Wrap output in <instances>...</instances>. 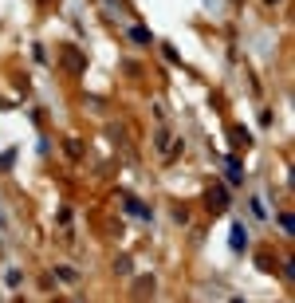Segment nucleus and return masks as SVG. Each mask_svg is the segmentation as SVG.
<instances>
[{
  "mask_svg": "<svg viewBox=\"0 0 295 303\" xmlns=\"http://www.w3.org/2000/svg\"><path fill=\"white\" fill-rule=\"evenodd\" d=\"M228 201H232V197H228V185H209V189H205V209L209 213H224V209H228Z\"/></svg>",
  "mask_w": 295,
  "mask_h": 303,
  "instance_id": "f257e3e1",
  "label": "nucleus"
},
{
  "mask_svg": "<svg viewBox=\"0 0 295 303\" xmlns=\"http://www.w3.org/2000/svg\"><path fill=\"white\" fill-rule=\"evenodd\" d=\"M59 63H63V67H67L71 75H79V71L87 67V59H83V55H79L75 47H63V51H59Z\"/></svg>",
  "mask_w": 295,
  "mask_h": 303,
  "instance_id": "f03ea898",
  "label": "nucleus"
},
{
  "mask_svg": "<svg viewBox=\"0 0 295 303\" xmlns=\"http://www.w3.org/2000/svg\"><path fill=\"white\" fill-rule=\"evenodd\" d=\"M228 248H232V252H244V248H248V228L240 225V221H236L232 232H228Z\"/></svg>",
  "mask_w": 295,
  "mask_h": 303,
  "instance_id": "7ed1b4c3",
  "label": "nucleus"
},
{
  "mask_svg": "<svg viewBox=\"0 0 295 303\" xmlns=\"http://www.w3.org/2000/svg\"><path fill=\"white\" fill-rule=\"evenodd\" d=\"M224 177H228V185H244V166H240V158H224Z\"/></svg>",
  "mask_w": 295,
  "mask_h": 303,
  "instance_id": "20e7f679",
  "label": "nucleus"
},
{
  "mask_svg": "<svg viewBox=\"0 0 295 303\" xmlns=\"http://www.w3.org/2000/svg\"><path fill=\"white\" fill-rule=\"evenodd\" d=\"M122 205H126V213L142 217V221H150V217H154V213H150V205H142V201L134 197V193H122Z\"/></svg>",
  "mask_w": 295,
  "mask_h": 303,
  "instance_id": "39448f33",
  "label": "nucleus"
},
{
  "mask_svg": "<svg viewBox=\"0 0 295 303\" xmlns=\"http://www.w3.org/2000/svg\"><path fill=\"white\" fill-rule=\"evenodd\" d=\"M130 44H138V47H150V44H154V32H150L146 24H134V28H130Z\"/></svg>",
  "mask_w": 295,
  "mask_h": 303,
  "instance_id": "423d86ee",
  "label": "nucleus"
},
{
  "mask_svg": "<svg viewBox=\"0 0 295 303\" xmlns=\"http://www.w3.org/2000/svg\"><path fill=\"white\" fill-rule=\"evenodd\" d=\"M134 295H138V299H150V295H154V276H138V280H134Z\"/></svg>",
  "mask_w": 295,
  "mask_h": 303,
  "instance_id": "0eeeda50",
  "label": "nucleus"
},
{
  "mask_svg": "<svg viewBox=\"0 0 295 303\" xmlns=\"http://www.w3.org/2000/svg\"><path fill=\"white\" fill-rule=\"evenodd\" d=\"M256 268H260V272H276L280 264H276V256H268V252H260V256H256Z\"/></svg>",
  "mask_w": 295,
  "mask_h": 303,
  "instance_id": "6e6552de",
  "label": "nucleus"
},
{
  "mask_svg": "<svg viewBox=\"0 0 295 303\" xmlns=\"http://www.w3.org/2000/svg\"><path fill=\"white\" fill-rule=\"evenodd\" d=\"M228 134H232V146H248V142H252V138H248V130H244V126H232Z\"/></svg>",
  "mask_w": 295,
  "mask_h": 303,
  "instance_id": "1a4fd4ad",
  "label": "nucleus"
},
{
  "mask_svg": "<svg viewBox=\"0 0 295 303\" xmlns=\"http://www.w3.org/2000/svg\"><path fill=\"white\" fill-rule=\"evenodd\" d=\"M67 158H71V162L83 158V142H79V138H67Z\"/></svg>",
  "mask_w": 295,
  "mask_h": 303,
  "instance_id": "9d476101",
  "label": "nucleus"
},
{
  "mask_svg": "<svg viewBox=\"0 0 295 303\" xmlns=\"http://www.w3.org/2000/svg\"><path fill=\"white\" fill-rule=\"evenodd\" d=\"M114 272H118V276H130V272H134L130 256H118V260H114Z\"/></svg>",
  "mask_w": 295,
  "mask_h": 303,
  "instance_id": "9b49d317",
  "label": "nucleus"
},
{
  "mask_svg": "<svg viewBox=\"0 0 295 303\" xmlns=\"http://www.w3.org/2000/svg\"><path fill=\"white\" fill-rule=\"evenodd\" d=\"M280 228L287 232V236H295V217L291 213H280Z\"/></svg>",
  "mask_w": 295,
  "mask_h": 303,
  "instance_id": "f8f14e48",
  "label": "nucleus"
},
{
  "mask_svg": "<svg viewBox=\"0 0 295 303\" xmlns=\"http://www.w3.org/2000/svg\"><path fill=\"white\" fill-rule=\"evenodd\" d=\"M154 146H158V150H169V130H158V134H154Z\"/></svg>",
  "mask_w": 295,
  "mask_h": 303,
  "instance_id": "ddd939ff",
  "label": "nucleus"
},
{
  "mask_svg": "<svg viewBox=\"0 0 295 303\" xmlns=\"http://www.w3.org/2000/svg\"><path fill=\"white\" fill-rule=\"evenodd\" d=\"M55 276H59V280H67V284H75V280H79V272H75V268H55Z\"/></svg>",
  "mask_w": 295,
  "mask_h": 303,
  "instance_id": "4468645a",
  "label": "nucleus"
},
{
  "mask_svg": "<svg viewBox=\"0 0 295 303\" xmlns=\"http://www.w3.org/2000/svg\"><path fill=\"white\" fill-rule=\"evenodd\" d=\"M12 162H16V150H4V154H0V169H8Z\"/></svg>",
  "mask_w": 295,
  "mask_h": 303,
  "instance_id": "2eb2a0df",
  "label": "nucleus"
},
{
  "mask_svg": "<svg viewBox=\"0 0 295 303\" xmlns=\"http://www.w3.org/2000/svg\"><path fill=\"white\" fill-rule=\"evenodd\" d=\"M252 213H256V217H268V209H264V201H260V197H252Z\"/></svg>",
  "mask_w": 295,
  "mask_h": 303,
  "instance_id": "dca6fc26",
  "label": "nucleus"
},
{
  "mask_svg": "<svg viewBox=\"0 0 295 303\" xmlns=\"http://www.w3.org/2000/svg\"><path fill=\"white\" fill-rule=\"evenodd\" d=\"M162 51H165V59H169V63H181V55H177V47H169V44H165Z\"/></svg>",
  "mask_w": 295,
  "mask_h": 303,
  "instance_id": "f3484780",
  "label": "nucleus"
},
{
  "mask_svg": "<svg viewBox=\"0 0 295 303\" xmlns=\"http://www.w3.org/2000/svg\"><path fill=\"white\" fill-rule=\"evenodd\" d=\"M264 4H268V8H272V4H280V0H264Z\"/></svg>",
  "mask_w": 295,
  "mask_h": 303,
  "instance_id": "a211bd4d",
  "label": "nucleus"
}]
</instances>
